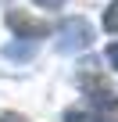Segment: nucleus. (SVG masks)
<instances>
[{"label": "nucleus", "instance_id": "nucleus-1", "mask_svg": "<svg viewBox=\"0 0 118 122\" xmlns=\"http://www.w3.org/2000/svg\"><path fill=\"white\" fill-rule=\"evenodd\" d=\"M57 36H61V50H65V54L82 50V47H90V40H93V32H90V25H86L82 18H68L61 29H57Z\"/></svg>", "mask_w": 118, "mask_h": 122}, {"label": "nucleus", "instance_id": "nucleus-2", "mask_svg": "<svg viewBox=\"0 0 118 122\" xmlns=\"http://www.w3.org/2000/svg\"><path fill=\"white\" fill-rule=\"evenodd\" d=\"M82 93H86L93 104H104V108L118 111V93L107 86V79H104V76H97V72H86V76H82Z\"/></svg>", "mask_w": 118, "mask_h": 122}, {"label": "nucleus", "instance_id": "nucleus-3", "mask_svg": "<svg viewBox=\"0 0 118 122\" xmlns=\"http://www.w3.org/2000/svg\"><path fill=\"white\" fill-rule=\"evenodd\" d=\"M7 25L18 32V40H39V36L50 32V25L39 22V18H32L29 11H7Z\"/></svg>", "mask_w": 118, "mask_h": 122}, {"label": "nucleus", "instance_id": "nucleus-4", "mask_svg": "<svg viewBox=\"0 0 118 122\" xmlns=\"http://www.w3.org/2000/svg\"><path fill=\"white\" fill-rule=\"evenodd\" d=\"M104 29L107 32H118V0H111L107 11H104Z\"/></svg>", "mask_w": 118, "mask_h": 122}, {"label": "nucleus", "instance_id": "nucleus-5", "mask_svg": "<svg viewBox=\"0 0 118 122\" xmlns=\"http://www.w3.org/2000/svg\"><path fill=\"white\" fill-rule=\"evenodd\" d=\"M7 57H32V47H7Z\"/></svg>", "mask_w": 118, "mask_h": 122}, {"label": "nucleus", "instance_id": "nucleus-6", "mask_svg": "<svg viewBox=\"0 0 118 122\" xmlns=\"http://www.w3.org/2000/svg\"><path fill=\"white\" fill-rule=\"evenodd\" d=\"M0 122H29V118H22V115H14V111H4V115H0Z\"/></svg>", "mask_w": 118, "mask_h": 122}, {"label": "nucleus", "instance_id": "nucleus-7", "mask_svg": "<svg viewBox=\"0 0 118 122\" xmlns=\"http://www.w3.org/2000/svg\"><path fill=\"white\" fill-rule=\"evenodd\" d=\"M107 57H111V65L118 68V43H111V47H107Z\"/></svg>", "mask_w": 118, "mask_h": 122}, {"label": "nucleus", "instance_id": "nucleus-8", "mask_svg": "<svg viewBox=\"0 0 118 122\" xmlns=\"http://www.w3.org/2000/svg\"><path fill=\"white\" fill-rule=\"evenodd\" d=\"M36 4H39V7H61L65 0H36Z\"/></svg>", "mask_w": 118, "mask_h": 122}, {"label": "nucleus", "instance_id": "nucleus-9", "mask_svg": "<svg viewBox=\"0 0 118 122\" xmlns=\"http://www.w3.org/2000/svg\"><path fill=\"white\" fill-rule=\"evenodd\" d=\"M93 122H118V118H107V115H97Z\"/></svg>", "mask_w": 118, "mask_h": 122}]
</instances>
